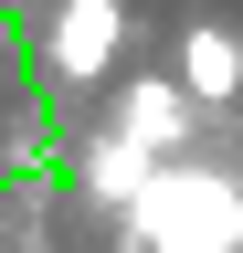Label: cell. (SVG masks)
Segmentation results:
<instances>
[{"label": "cell", "instance_id": "5b68a950", "mask_svg": "<svg viewBox=\"0 0 243 253\" xmlns=\"http://www.w3.org/2000/svg\"><path fill=\"white\" fill-rule=\"evenodd\" d=\"M148 169H159V158H148V148H127L116 126H96V137L74 148V190H85V201H106V211H127Z\"/></svg>", "mask_w": 243, "mask_h": 253}, {"label": "cell", "instance_id": "277c9868", "mask_svg": "<svg viewBox=\"0 0 243 253\" xmlns=\"http://www.w3.org/2000/svg\"><path fill=\"white\" fill-rule=\"evenodd\" d=\"M169 74H180L191 106H233V95H243V32L191 21V32H180V53H169Z\"/></svg>", "mask_w": 243, "mask_h": 253}, {"label": "cell", "instance_id": "3957f363", "mask_svg": "<svg viewBox=\"0 0 243 253\" xmlns=\"http://www.w3.org/2000/svg\"><path fill=\"white\" fill-rule=\"evenodd\" d=\"M191 95H180V74H116V137H127V148H148V158H180V148H191Z\"/></svg>", "mask_w": 243, "mask_h": 253}, {"label": "cell", "instance_id": "8992f818", "mask_svg": "<svg viewBox=\"0 0 243 253\" xmlns=\"http://www.w3.org/2000/svg\"><path fill=\"white\" fill-rule=\"evenodd\" d=\"M127 253H148V243H127Z\"/></svg>", "mask_w": 243, "mask_h": 253}, {"label": "cell", "instance_id": "6da1fadb", "mask_svg": "<svg viewBox=\"0 0 243 253\" xmlns=\"http://www.w3.org/2000/svg\"><path fill=\"white\" fill-rule=\"evenodd\" d=\"M127 243L148 253H243V179L211 169V158H159L127 201Z\"/></svg>", "mask_w": 243, "mask_h": 253}, {"label": "cell", "instance_id": "7a4b0ae2", "mask_svg": "<svg viewBox=\"0 0 243 253\" xmlns=\"http://www.w3.org/2000/svg\"><path fill=\"white\" fill-rule=\"evenodd\" d=\"M116 53H127V0H64L43 21V74L53 84H116Z\"/></svg>", "mask_w": 243, "mask_h": 253}]
</instances>
